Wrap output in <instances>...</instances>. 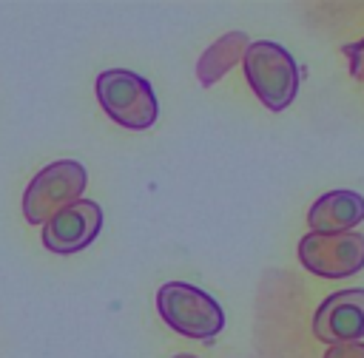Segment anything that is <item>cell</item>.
I'll list each match as a JSON object with an SVG mask.
<instances>
[{
	"instance_id": "7",
	"label": "cell",
	"mask_w": 364,
	"mask_h": 358,
	"mask_svg": "<svg viewBox=\"0 0 364 358\" xmlns=\"http://www.w3.org/2000/svg\"><path fill=\"white\" fill-rule=\"evenodd\" d=\"M102 227V207L91 199H80L43 224V244L57 256H71L88 247Z\"/></svg>"
},
{
	"instance_id": "8",
	"label": "cell",
	"mask_w": 364,
	"mask_h": 358,
	"mask_svg": "<svg viewBox=\"0 0 364 358\" xmlns=\"http://www.w3.org/2000/svg\"><path fill=\"white\" fill-rule=\"evenodd\" d=\"M364 222V196L355 190H327L321 193L307 210L310 233H350L355 224Z\"/></svg>"
},
{
	"instance_id": "1",
	"label": "cell",
	"mask_w": 364,
	"mask_h": 358,
	"mask_svg": "<svg viewBox=\"0 0 364 358\" xmlns=\"http://www.w3.org/2000/svg\"><path fill=\"white\" fill-rule=\"evenodd\" d=\"M245 77L253 88V94L262 99L270 111H284L299 91V65L293 54L273 43V40H256L242 54Z\"/></svg>"
},
{
	"instance_id": "5",
	"label": "cell",
	"mask_w": 364,
	"mask_h": 358,
	"mask_svg": "<svg viewBox=\"0 0 364 358\" xmlns=\"http://www.w3.org/2000/svg\"><path fill=\"white\" fill-rule=\"evenodd\" d=\"M299 261L321 278H347L364 267V236L350 233H304L299 242Z\"/></svg>"
},
{
	"instance_id": "11",
	"label": "cell",
	"mask_w": 364,
	"mask_h": 358,
	"mask_svg": "<svg viewBox=\"0 0 364 358\" xmlns=\"http://www.w3.org/2000/svg\"><path fill=\"white\" fill-rule=\"evenodd\" d=\"M173 358H196V355H188V352H182V355H173Z\"/></svg>"
},
{
	"instance_id": "2",
	"label": "cell",
	"mask_w": 364,
	"mask_h": 358,
	"mask_svg": "<svg viewBox=\"0 0 364 358\" xmlns=\"http://www.w3.org/2000/svg\"><path fill=\"white\" fill-rule=\"evenodd\" d=\"M156 307L162 321L185 338L210 341L225 327V313L213 295L188 284V281H168L156 290Z\"/></svg>"
},
{
	"instance_id": "6",
	"label": "cell",
	"mask_w": 364,
	"mask_h": 358,
	"mask_svg": "<svg viewBox=\"0 0 364 358\" xmlns=\"http://www.w3.org/2000/svg\"><path fill=\"white\" fill-rule=\"evenodd\" d=\"M313 335L333 344H350L364 338V287H350L327 295L313 315Z\"/></svg>"
},
{
	"instance_id": "10",
	"label": "cell",
	"mask_w": 364,
	"mask_h": 358,
	"mask_svg": "<svg viewBox=\"0 0 364 358\" xmlns=\"http://www.w3.org/2000/svg\"><path fill=\"white\" fill-rule=\"evenodd\" d=\"M324 358H364V341H350V344H333V347H327Z\"/></svg>"
},
{
	"instance_id": "9",
	"label": "cell",
	"mask_w": 364,
	"mask_h": 358,
	"mask_svg": "<svg viewBox=\"0 0 364 358\" xmlns=\"http://www.w3.org/2000/svg\"><path fill=\"white\" fill-rule=\"evenodd\" d=\"M250 43H247V34H228V37H222L216 45H210L208 51H205V57L199 60V63H210V60H219V65H216V77H222L242 54H245V48H247Z\"/></svg>"
},
{
	"instance_id": "4",
	"label": "cell",
	"mask_w": 364,
	"mask_h": 358,
	"mask_svg": "<svg viewBox=\"0 0 364 358\" xmlns=\"http://www.w3.org/2000/svg\"><path fill=\"white\" fill-rule=\"evenodd\" d=\"M88 173L82 168V162L74 159H60L46 165L43 170L34 173V179L28 182L26 193H23V216L31 224H46L54 213H60L63 207L80 202L82 190H85Z\"/></svg>"
},
{
	"instance_id": "3",
	"label": "cell",
	"mask_w": 364,
	"mask_h": 358,
	"mask_svg": "<svg viewBox=\"0 0 364 358\" xmlns=\"http://www.w3.org/2000/svg\"><path fill=\"white\" fill-rule=\"evenodd\" d=\"M97 99L102 111L128 131H145L156 122L159 105L145 77L128 68H108L97 77Z\"/></svg>"
}]
</instances>
